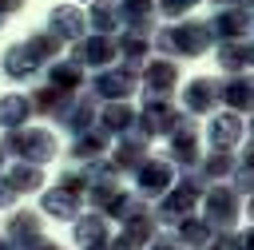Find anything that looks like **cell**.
<instances>
[{
	"mask_svg": "<svg viewBox=\"0 0 254 250\" xmlns=\"http://www.w3.org/2000/svg\"><path fill=\"white\" fill-rule=\"evenodd\" d=\"M206 28L202 24H183V28H175V32H167L163 36V48H179V52H202L206 48Z\"/></svg>",
	"mask_w": 254,
	"mask_h": 250,
	"instance_id": "cell-1",
	"label": "cell"
},
{
	"mask_svg": "<svg viewBox=\"0 0 254 250\" xmlns=\"http://www.w3.org/2000/svg\"><path fill=\"white\" fill-rule=\"evenodd\" d=\"M52 28H60L64 36H79V28H83V16H79V12H71V8H60V12L52 16Z\"/></svg>",
	"mask_w": 254,
	"mask_h": 250,
	"instance_id": "cell-2",
	"label": "cell"
},
{
	"mask_svg": "<svg viewBox=\"0 0 254 250\" xmlns=\"http://www.w3.org/2000/svg\"><path fill=\"white\" fill-rule=\"evenodd\" d=\"M187 103L198 107V111H206V107L214 103V83H206V79H202V83H190V87H187Z\"/></svg>",
	"mask_w": 254,
	"mask_h": 250,
	"instance_id": "cell-3",
	"label": "cell"
},
{
	"mask_svg": "<svg viewBox=\"0 0 254 250\" xmlns=\"http://www.w3.org/2000/svg\"><path fill=\"white\" fill-rule=\"evenodd\" d=\"M24 111H28V103H24V99H0V119H4V123L24 119Z\"/></svg>",
	"mask_w": 254,
	"mask_h": 250,
	"instance_id": "cell-4",
	"label": "cell"
},
{
	"mask_svg": "<svg viewBox=\"0 0 254 250\" xmlns=\"http://www.w3.org/2000/svg\"><path fill=\"white\" fill-rule=\"evenodd\" d=\"M190 4H194V0H163V8H167L171 16H175V12H187Z\"/></svg>",
	"mask_w": 254,
	"mask_h": 250,
	"instance_id": "cell-5",
	"label": "cell"
}]
</instances>
